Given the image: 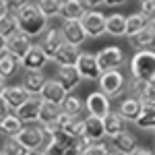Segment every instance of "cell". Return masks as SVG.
Here are the masks:
<instances>
[{
	"mask_svg": "<svg viewBox=\"0 0 155 155\" xmlns=\"http://www.w3.org/2000/svg\"><path fill=\"white\" fill-rule=\"evenodd\" d=\"M17 21H19V31H23L29 37H39L46 27H48V17L41 12V8L37 4H25L23 8L15 11Z\"/></svg>",
	"mask_w": 155,
	"mask_h": 155,
	"instance_id": "6da1fadb",
	"label": "cell"
},
{
	"mask_svg": "<svg viewBox=\"0 0 155 155\" xmlns=\"http://www.w3.org/2000/svg\"><path fill=\"white\" fill-rule=\"evenodd\" d=\"M132 79L145 83H155V52L153 50H139L130 58Z\"/></svg>",
	"mask_w": 155,
	"mask_h": 155,
	"instance_id": "7a4b0ae2",
	"label": "cell"
},
{
	"mask_svg": "<svg viewBox=\"0 0 155 155\" xmlns=\"http://www.w3.org/2000/svg\"><path fill=\"white\" fill-rule=\"evenodd\" d=\"M124 87H126V79H124V74L120 72V68H112V71L101 72V77H99V89H101L110 99L122 95Z\"/></svg>",
	"mask_w": 155,
	"mask_h": 155,
	"instance_id": "3957f363",
	"label": "cell"
},
{
	"mask_svg": "<svg viewBox=\"0 0 155 155\" xmlns=\"http://www.w3.org/2000/svg\"><path fill=\"white\" fill-rule=\"evenodd\" d=\"M97 62H99L101 72H106L112 71V68H120L126 62V56H124L122 48H118V46H106L97 52Z\"/></svg>",
	"mask_w": 155,
	"mask_h": 155,
	"instance_id": "277c9868",
	"label": "cell"
},
{
	"mask_svg": "<svg viewBox=\"0 0 155 155\" xmlns=\"http://www.w3.org/2000/svg\"><path fill=\"white\" fill-rule=\"evenodd\" d=\"M15 139L21 141L29 151L41 149L44 143H46V128H44V126H33V124H25L23 130L19 132Z\"/></svg>",
	"mask_w": 155,
	"mask_h": 155,
	"instance_id": "5b68a950",
	"label": "cell"
},
{
	"mask_svg": "<svg viewBox=\"0 0 155 155\" xmlns=\"http://www.w3.org/2000/svg\"><path fill=\"white\" fill-rule=\"evenodd\" d=\"M106 15L99 12L97 8H87V12L83 15L81 23H83L87 37H99L106 33Z\"/></svg>",
	"mask_w": 155,
	"mask_h": 155,
	"instance_id": "8992f818",
	"label": "cell"
},
{
	"mask_svg": "<svg viewBox=\"0 0 155 155\" xmlns=\"http://www.w3.org/2000/svg\"><path fill=\"white\" fill-rule=\"evenodd\" d=\"M85 106H87V112L91 114V116H99V118H106L107 114L112 112V107H110V97L101 91V89H97V91H91L87 99H85Z\"/></svg>",
	"mask_w": 155,
	"mask_h": 155,
	"instance_id": "52a82bcc",
	"label": "cell"
},
{
	"mask_svg": "<svg viewBox=\"0 0 155 155\" xmlns=\"http://www.w3.org/2000/svg\"><path fill=\"white\" fill-rule=\"evenodd\" d=\"M77 68L81 72V77L87 81H99L101 77V68L97 62V54H89V52H81V58L77 62Z\"/></svg>",
	"mask_w": 155,
	"mask_h": 155,
	"instance_id": "ba28073f",
	"label": "cell"
},
{
	"mask_svg": "<svg viewBox=\"0 0 155 155\" xmlns=\"http://www.w3.org/2000/svg\"><path fill=\"white\" fill-rule=\"evenodd\" d=\"M62 35H64L66 44L81 46L87 39V31H85L81 19H64V23H62Z\"/></svg>",
	"mask_w": 155,
	"mask_h": 155,
	"instance_id": "9c48e42d",
	"label": "cell"
},
{
	"mask_svg": "<svg viewBox=\"0 0 155 155\" xmlns=\"http://www.w3.org/2000/svg\"><path fill=\"white\" fill-rule=\"evenodd\" d=\"M21 62H23V68L27 72H39L46 66V62H48V56H46V52H44V46H41V44H33L31 50L27 52V56H25Z\"/></svg>",
	"mask_w": 155,
	"mask_h": 155,
	"instance_id": "30bf717a",
	"label": "cell"
},
{
	"mask_svg": "<svg viewBox=\"0 0 155 155\" xmlns=\"http://www.w3.org/2000/svg\"><path fill=\"white\" fill-rule=\"evenodd\" d=\"M29 97H31V93L25 89L23 85L21 87H2V101L11 107L12 112H17Z\"/></svg>",
	"mask_w": 155,
	"mask_h": 155,
	"instance_id": "8fae6325",
	"label": "cell"
},
{
	"mask_svg": "<svg viewBox=\"0 0 155 155\" xmlns=\"http://www.w3.org/2000/svg\"><path fill=\"white\" fill-rule=\"evenodd\" d=\"M41 99L44 101H50V104H56V106H62L64 104V99L68 97V91L62 87L58 79H48V83L44 87V91H41Z\"/></svg>",
	"mask_w": 155,
	"mask_h": 155,
	"instance_id": "7c38bea8",
	"label": "cell"
},
{
	"mask_svg": "<svg viewBox=\"0 0 155 155\" xmlns=\"http://www.w3.org/2000/svg\"><path fill=\"white\" fill-rule=\"evenodd\" d=\"M41 104H44V99L37 95H31L27 101H25L23 106L17 110V114L21 116L25 124H31V122H39V112H41Z\"/></svg>",
	"mask_w": 155,
	"mask_h": 155,
	"instance_id": "4fadbf2b",
	"label": "cell"
},
{
	"mask_svg": "<svg viewBox=\"0 0 155 155\" xmlns=\"http://www.w3.org/2000/svg\"><path fill=\"white\" fill-rule=\"evenodd\" d=\"M143 110H145L143 101L137 95H130V97H126V99H122L120 107H118V112L122 114V118L126 120V122H137V118L143 114Z\"/></svg>",
	"mask_w": 155,
	"mask_h": 155,
	"instance_id": "5bb4252c",
	"label": "cell"
},
{
	"mask_svg": "<svg viewBox=\"0 0 155 155\" xmlns=\"http://www.w3.org/2000/svg\"><path fill=\"white\" fill-rule=\"evenodd\" d=\"M56 79L62 83V87H64L68 93L74 91V89L81 85V81H83V77H81V72H79L77 66H60L58 72H56Z\"/></svg>",
	"mask_w": 155,
	"mask_h": 155,
	"instance_id": "9a60e30c",
	"label": "cell"
},
{
	"mask_svg": "<svg viewBox=\"0 0 155 155\" xmlns=\"http://www.w3.org/2000/svg\"><path fill=\"white\" fill-rule=\"evenodd\" d=\"M62 44H64L62 29H48L46 39L41 41V46H44V52H46L48 60H54V58H56V54H58V50L62 48Z\"/></svg>",
	"mask_w": 155,
	"mask_h": 155,
	"instance_id": "2e32d148",
	"label": "cell"
},
{
	"mask_svg": "<svg viewBox=\"0 0 155 155\" xmlns=\"http://www.w3.org/2000/svg\"><path fill=\"white\" fill-rule=\"evenodd\" d=\"M81 58V52H79V46H74V44H62V48L58 50V54H56V58L54 62L58 64V66H77V62Z\"/></svg>",
	"mask_w": 155,
	"mask_h": 155,
	"instance_id": "e0dca14e",
	"label": "cell"
},
{
	"mask_svg": "<svg viewBox=\"0 0 155 155\" xmlns=\"http://www.w3.org/2000/svg\"><path fill=\"white\" fill-rule=\"evenodd\" d=\"M29 39H31V37L25 35L23 31H17V33H15L8 41H6V44H8V50H11V54H15L17 58L23 60L25 56H27V52L31 50V46H33Z\"/></svg>",
	"mask_w": 155,
	"mask_h": 155,
	"instance_id": "ac0fdd59",
	"label": "cell"
},
{
	"mask_svg": "<svg viewBox=\"0 0 155 155\" xmlns=\"http://www.w3.org/2000/svg\"><path fill=\"white\" fill-rule=\"evenodd\" d=\"M85 137L91 139V141H101L106 134V124H104V118L99 116H87L85 118Z\"/></svg>",
	"mask_w": 155,
	"mask_h": 155,
	"instance_id": "d6986e66",
	"label": "cell"
},
{
	"mask_svg": "<svg viewBox=\"0 0 155 155\" xmlns=\"http://www.w3.org/2000/svg\"><path fill=\"white\" fill-rule=\"evenodd\" d=\"M110 141H112V147H114L116 151H120V153L130 155L132 151L137 149V139H134V134L128 132V130L118 132V134H116V137H112Z\"/></svg>",
	"mask_w": 155,
	"mask_h": 155,
	"instance_id": "ffe728a7",
	"label": "cell"
},
{
	"mask_svg": "<svg viewBox=\"0 0 155 155\" xmlns=\"http://www.w3.org/2000/svg\"><path fill=\"white\" fill-rule=\"evenodd\" d=\"M128 41H130V46L134 50H153L155 48V33L151 27H147L143 31H139L137 35L128 37Z\"/></svg>",
	"mask_w": 155,
	"mask_h": 155,
	"instance_id": "44dd1931",
	"label": "cell"
},
{
	"mask_svg": "<svg viewBox=\"0 0 155 155\" xmlns=\"http://www.w3.org/2000/svg\"><path fill=\"white\" fill-rule=\"evenodd\" d=\"M48 83V79L44 77V72H27L23 79V87L31 93V95H41V91H44V87Z\"/></svg>",
	"mask_w": 155,
	"mask_h": 155,
	"instance_id": "7402d4cb",
	"label": "cell"
},
{
	"mask_svg": "<svg viewBox=\"0 0 155 155\" xmlns=\"http://www.w3.org/2000/svg\"><path fill=\"white\" fill-rule=\"evenodd\" d=\"M104 124H106V134L112 139V137H116L118 132L126 130V120L122 118V114L120 112H110L106 118H104Z\"/></svg>",
	"mask_w": 155,
	"mask_h": 155,
	"instance_id": "603a6c76",
	"label": "cell"
},
{
	"mask_svg": "<svg viewBox=\"0 0 155 155\" xmlns=\"http://www.w3.org/2000/svg\"><path fill=\"white\" fill-rule=\"evenodd\" d=\"M149 17L145 15V12H134V15H128L126 17V35L132 37L137 35L139 31H143V29H147L149 27Z\"/></svg>",
	"mask_w": 155,
	"mask_h": 155,
	"instance_id": "cb8c5ba5",
	"label": "cell"
},
{
	"mask_svg": "<svg viewBox=\"0 0 155 155\" xmlns=\"http://www.w3.org/2000/svg\"><path fill=\"white\" fill-rule=\"evenodd\" d=\"M106 33H110V35H114V37L126 35V17L118 15V12L110 15L106 19Z\"/></svg>",
	"mask_w": 155,
	"mask_h": 155,
	"instance_id": "d4e9b609",
	"label": "cell"
},
{
	"mask_svg": "<svg viewBox=\"0 0 155 155\" xmlns=\"http://www.w3.org/2000/svg\"><path fill=\"white\" fill-rule=\"evenodd\" d=\"M23 126H25V122L21 120V116H19L17 112H11L8 116H4L2 122H0L2 132H4V134H8V137H17L19 132L23 130Z\"/></svg>",
	"mask_w": 155,
	"mask_h": 155,
	"instance_id": "484cf974",
	"label": "cell"
},
{
	"mask_svg": "<svg viewBox=\"0 0 155 155\" xmlns=\"http://www.w3.org/2000/svg\"><path fill=\"white\" fill-rule=\"evenodd\" d=\"M19 66H23L21 58H17L15 54H2L0 56V74H2V81L12 77V74H17Z\"/></svg>",
	"mask_w": 155,
	"mask_h": 155,
	"instance_id": "4316f807",
	"label": "cell"
},
{
	"mask_svg": "<svg viewBox=\"0 0 155 155\" xmlns=\"http://www.w3.org/2000/svg\"><path fill=\"white\" fill-rule=\"evenodd\" d=\"M87 12L83 0H64L62 2V17L64 19H83V15Z\"/></svg>",
	"mask_w": 155,
	"mask_h": 155,
	"instance_id": "83f0119b",
	"label": "cell"
},
{
	"mask_svg": "<svg viewBox=\"0 0 155 155\" xmlns=\"http://www.w3.org/2000/svg\"><path fill=\"white\" fill-rule=\"evenodd\" d=\"M19 31V21H17V15H8L4 19H0V35L2 41H8L15 33Z\"/></svg>",
	"mask_w": 155,
	"mask_h": 155,
	"instance_id": "f1b7e54d",
	"label": "cell"
},
{
	"mask_svg": "<svg viewBox=\"0 0 155 155\" xmlns=\"http://www.w3.org/2000/svg\"><path fill=\"white\" fill-rule=\"evenodd\" d=\"M60 112H62V106L44 101V104H41V112H39V124L46 126V124H50V122H54V120L58 118Z\"/></svg>",
	"mask_w": 155,
	"mask_h": 155,
	"instance_id": "f546056e",
	"label": "cell"
},
{
	"mask_svg": "<svg viewBox=\"0 0 155 155\" xmlns=\"http://www.w3.org/2000/svg\"><path fill=\"white\" fill-rule=\"evenodd\" d=\"M35 4L41 8V12H44L48 19L50 17H58V15H62V0H37Z\"/></svg>",
	"mask_w": 155,
	"mask_h": 155,
	"instance_id": "4dcf8cb0",
	"label": "cell"
},
{
	"mask_svg": "<svg viewBox=\"0 0 155 155\" xmlns=\"http://www.w3.org/2000/svg\"><path fill=\"white\" fill-rule=\"evenodd\" d=\"M85 107H87V106H85L79 97L68 95L66 99H64V104H62V112H66V114H71V116H74V118H79Z\"/></svg>",
	"mask_w": 155,
	"mask_h": 155,
	"instance_id": "1f68e13d",
	"label": "cell"
},
{
	"mask_svg": "<svg viewBox=\"0 0 155 155\" xmlns=\"http://www.w3.org/2000/svg\"><path fill=\"white\" fill-rule=\"evenodd\" d=\"M2 155H29V149L21 141H17L15 137H11L2 145Z\"/></svg>",
	"mask_w": 155,
	"mask_h": 155,
	"instance_id": "d6a6232c",
	"label": "cell"
},
{
	"mask_svg": "<svg viewBox=\"0 0 155 155\" xmlns=\"http://www.w3.org/2000/svg\"><path fill=\"white\" fill-rule=\"evenodd\" d=\"M141 130H155V107H145L143 114L134 122Z\"/></svg>",
	"mask_w": 155,
	"mask_h": 155,
	"instance_id": "836d02e7",
	"label": "cell"
},
{
	"mask_svg": "<svg viewBox=\"0 0 155 155\" xmlns=\"http://www.w3.org/2000/svg\"><path fill=\"white\" fill-rule=\"evenodd\" d=\"M137 97L143 101L145 107H155V83H147V87Z\"/></svg>",
	"mask_w": 155,
	"mask_h": 155,
	"instance_id": "e575fe53",
	"label": "cell"
},
{
	"mask_svg": "<svg viewBox=\"0 0 155 155\" xmlns=\"http://www.w3.org/2000/svg\"><path fill=\"white\" fill-rule=\"evenodd\" d=\"M110 145H106L104 141H93V143L89 145L87 149H85L83 155H110Z\"/></svg>",
	"mask_w": 155,
	"mask_h": 155,
	"instance_id": "d590c367",
	"label": "cell"
},
{
	"mask_svg": "<svg viewBox=\"0 0 155 155\" xmlns=\"http://www.w3.org/2000/svg\"><path fill=\"white\" fill-rule=\"evenodd\" d=\"M66 132L74 137V139H81L85 137V120H79V118H72V122L66 126Z\"/></svg>",
	"mask_w": 155,
	"mask_h": 155,
	"instance_id": "8d00e7d4",
	"label": "cell"
},
{
	"mask_svg": "<svg viewBox=\"0 0 155 155\" xmlns=\"http://www.w3.org/2000/svg\"><path fill=\"white\" fill-rule=\"evenodd\" d=\"M64 145L60 143V141H56V139H50L48 143H46V147H44V153L46 155H64Z\"/></svg>",
	"mask_w": 155,
	"mask_h": 155,
	"instance_id": "74e56055",
	"label": "cell"
},
{
	"mask_svg": "<svg viewBox=\"0 0 155 155\" xmlns=\"http://www.w3.org/2000/svg\"><path fill=\"white\" fill-rule=\"evenodd\" d=\"M141 12H145L149 19L155 17V0H141Z\"/></svg>",
	"mask_w": 155,
	"mask_h": 155,
	"instance_id": "f35d334b",
	"label": "cell"
},
{
	"mask_svg": "<svg viewBox=\"0 0 155 155\" xmlns=\"http://www.w3.org/2000/svg\"><path fill=\"white\" fill-rule=\"evenodd\" d=\"M72 118H74V116L66 114V112H60V114H58V118L54 120V124H56V126H60V128H66V126H68V124L72 122Z\"/></svg>",
	"mask_w": 155,
	"mask_h": 155,
	"instance_id": "ab89813d",
	"label": "cell"
},
{
	"mask_svg": "<svg viewBox=\"0 0 155 155\" xmlns=\"http://www.w3.org/2000/svg\"><path fill=\"white\" fill-rule=\"evenodd\" d=\"M130 155H155V149H151V147H139L137 145V149Z\"/></svg>",
	"mask_w": 155,
	"mask_h": 155,
	"instance_id": "60d3db41",
	"label": "cell"
},
{
	"mask_svg": "<svg viewBox=\"0 0 155 155\" xmlns=\"http://www.w3.org/2000/svg\"><path fill=\"white\" fill-rule=\"evenodd\" d=\"M0 15H2L0 19H4V17L11 15V4H8V0H2V2H0Z\"/></svg>",
	"mask_w": 155,
	"mask_h": 155,
	"instance_id": "b9f144b4",
	"label": "cell"
},
{
	"mask_svg": "<svg viewBox=\"0 0 155 155\" xmlns=\"http://www.w3.org/2000/svg\"><path fill=\"white\" fill-rule=\"evenodd\" d=\"M8 4H11L12 11H19V8H23L25 4H29V0H8Z\"/></svg>",
	"mask_w": 155,
	"mask_h": 155,
	"instance_id": "7bdbcfd3",
	"label": "cell"
},
{
	"mask_svg": "<svg viewBox=\"0 0 155 155\" xmlns=\"http://www.w3.org/2000/svg\"><path fill=\"white\" fill-rule=\"evenodd\" d=\"M85 2V6L87 8H97V6H101L104 4V0H83Z\"/></svg>",
	"mask_w": 155,
	"mask_h": 155,
	"instance_id": "ee69618b",
	"label": "cell"
},
{
	"mask_svg": "<svg viewBox=\"0 0 155 155\" xmlns=\"http://www.w3.org/2000/svg\"><path fill=\"white\" fill-rule=\"evenodd\" d=\"M104 4L112 8V6H122V4H126V0H104Z\"/></svg>",
	"mask_w": 155,
	"mask_h": 155,
	"instance_id": "f6af8a7d",
	"label": "cell"
},
{
	"mask_svg": "<svg viewBox=\"0 0 155 155\" xmlns=\"http://www.w3.org/2000/svg\"><path fill=\"white\" fill-rule=\"evenodd\" d=\"M29 155H46V153H44V149H33V151H29Z\"/></svg>",
	"mask_w": 155,
	"mask_h": 155,
	"instance_id": "bcb514c9",
	"label": "cell"
},
{
	"mask_svg": "<svg viewBox=\"0 0 155 155\" xmlns=\"http://www.w3.org/2000/svg\"><path fill=\"white\" fill-rule=\"evenodd\" d=\"M149 27L153 29V33H155V17H153V19H151V21H149Z\"/></svg>",
	"mask_w": 155,
	"mask_h": 155,
	"instance_id": "7dc6e473",
	"label": "cell"
},
{
	"mask_svg": "<svg viewBox=\"0 0 155 155\" xmlns=\"http://www.w3.org/2000/svg\"><path fill=\"white\" fill-rule=\"evenodd\" d=\"M110 155H126V153H120V151H112Z\"/></svg>",
	"mask_w": 155,
	"mask_h": 155,
	"instance_id": "c3c4849f",
	"label": "cell"
}]
</instances>
